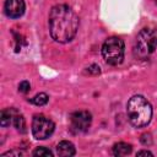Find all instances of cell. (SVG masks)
Listing matches in <instances>:
<instances>
[{"mask_svg": "<svg viewBox=\"0 0 157 157\" xmlns=\"http://www.w3.org/2000/svg\"><path fill=\"white\" fill-rule=\"evenodd\" d=\"M78 29V17L74 10L65 5H55L49 12V32L58 43H67L74 39Z\"/></svg>", "mask_w": 157, "mask_h": 157, "instance_id": "cell-1", "label": "cell"}, {"mask_svg": "<svg viewBox=\"0 0 157 157\" xmlns=\"http://www.w3.org/2000/svg\"><path fill=\"white\" fill-rule=\"evenodd\" d=\"M126 114H128L129 121L134 126L142 128L151 121L152 107L144 96L136 94L129 99L126 104Z\"/></svg>", "mask_w": 157, "mask_h": 157, "instance_id": "cell-2", "label": "cell"}, {"mask_svg": "<svg viewBox=\"0 0 157 157\" xmlns=\"http://www.w3.org/2000/svg\"><path fill=\"white\" fill-rule=\"evenodd\" d=\"M157 49V29L144 28L139 32L135 42L134 53L140 60L148 59Z\"/></svg>", "mask_w": 157, "mask_h": 157, "instance_id": "cell-3", "label": "cell"}, {"mask_svg": "<svg viewBox=\"0 0 157 157\" xmlns=\"http://www.w3.org/2000/svg\"><path fill=\"white\" fill-rule=\"evenodd\" d=\"M125 45L123 39L118 37H109L104 40L102 45V55L107 64L109 65H118L124 59Z\"/></svg>", "mask_w": 157, "mask_h": 157, "instance_id": "cell-4", "label": "cell"}, {"mask_svg": "<svg viewBox=\"0 0 157 157\" xmlns=\"http://www.w3.org/2000/svg\"><path fill=\"white\" fill-rule=\"evenodd\" d=\"M54 123L43 114H36L32 119V134L37 140H45L54 131Z\"/></svg>", "mask_w": 157, "mask_h": 157, "instance_id": "cell-5", "label": "cell"}, {"mask_svg": "<svg viewBox=\"0 0 157 157\" xmlns=\"http://www.w3.org/2000/svg\"><path fill=\"white\" fill-rule=\"evenodd\" d=\"M92 123V115L87 110H77L74 112L70 117V124L71 130L75 134L78 132H86Z\"/></svg>", "mask_w": 157, "mask_h": 157, "instance_id": "cell-6", "label": "cell"}, {"mask_svg": "<svg viewBox=\"0 0 157 157\" xmlns=\"http://www.w3.org/2000/svg\"><path fill=\"white\" fill-rule=\"evenodd\" d=\"M25 1L23 0H5L4 10L7 17L18 18L25 13Z\"/></svg>", "mask_w": 157, "mask_h": 157, "instance_id": "cell-7", "label": "cell"}, {"mask_svg": "<svg viewBox=\"0 0 157 157\" xmlns=\"http://www.w3.org/2000/svg\"><path fill=\"white\" fill-rule=\"evenodd\" d=\"M18 110L15 109V108H6V109H2L1 110V114H0V124L2 128H7L10 125H13V121H15V118L17 115Z\"/></svg>", "mask_w": 157, "mask_h": 157, "instance_id": "cell-8", "label": "cell"}, {"mask_svg": "<svg viewBox=\"0 0 157 157\" xmlns=\"http://www.w3.org/2000/svg\"><path fill=\"white\" fill-rule=\"evenodd\" d=\"M56 153L59 156H63V157H70V156H74L76 153V151H75V147H74L72 142L61 141L56 146Z\"/></svg>", "mask_w": 157, "mask_h": 157, "instance_id": "cell-9", "label": "cell"}, {"mask_svg": "<svg viewBox=\"0 0 157 157\" xmlns=\"http://www.w3.org/2000/svg\"><path fill=\"white\" fill-rule=\"evenodd\" d=\"M131 145L126 142H118L113 146V155L114 156H126L131 153Z\"/></svg>", "mask_w": 157, "mask_h": 157, "instance_id": "cell-10", "label": "cell"}, {"mask_svg": "<svg viewBox=\"0 0 157 157\" xmlns=\"http://www.w3.org/2000/svg\"><path fill=\"white\" fill-rule=\"evenodd\" d=\"M48 99H49L48 94L42 92V93L36 94L33 98H31V99H29V102H31V103H33V104H36V105H44V104H47V103H48Z\"/></svg>", "mask_w": 157, "mask_h": 157, "instance_id": "cell-11", "label": "cell"}, {"mask_svg": "<svg viewBox=\"0 0 157 157\" xmlns=\"http://www.w3.org/2000/svg\"><path fill=\"white\" fill-rule=\"evenodd\" d=\"M13 126H15L18 131H21V132H26V121H25L23 115H22L20 112L17 113V115H16V118H15Z\"/></svg>", "mask_w": 157, "mask_h": 157, "instance_id": "cell-12", "label": "cell"}, {"mask_svg": "<svg viewBox=\"0 0 157 157\" xmlns=\"http://www.w3.org/2000/svg\"><path fill=\"white\" fill-rule=\"evenodd\" d=\"M33 156H49V157H52L53 156V152L49 150V148H47V147H38V148H36L34 151H33Z\"/></svg>", "mask_w": 157, "mask_h": 157, "instance_id": "cell-13", "label": "cell"}, {"mask_svg": "<svg viewBox=\"0 0 157 157\" xmlns=\"http://www.w3.org/2000/svg\"><path fill=\"white\" fill-rule=\"evenodd\" d=\"M29 88H31V85H29L28 81H22V82H20V85H18V91H20L21 93H27V92L29 91Z\"/></svg>", "mask_w": 157, "mask_h": 157, "instance_id": "cell-14", "label": "cell"}, {"mask_svg": "<svg viewBox=\"0 0 157 157\" xmlns=\"http://www.w3.org/2000/svg\"><path fill=\"white\" fill-rule=\"evenodd\" d=\"M88 70H87V72L88 74H91V72H93V74H99V66L98 65H91L90 67H87Z\"/></svg>", "mask_w": 157, "mask_h": 157, "instance_id": "cell-15", "label": "cell"}, {"mask_svg": "<svg viewBox=\"0 0 157 157\" xmlns=\"http://www.w3.org/2000/svg\"><path fill=\"white\" fill-rule=\"evenodd\" d=\"M22 152L21 151H9V152H5L2 156H21Z\"/></svg>", "mask_w": 157, "mask_h": 157, "instance_id": "cell-16", "label": "cell"}, {"mask_svg": "<svg viewBox=\"0 0 157 157\" xmlns=\"http://www.w3.org/2000/svg\"><path fill=\"white\" fill-rule=\"evenodd\" d=\"M136 156H152V152H150L147 150H141L136 153Z\"/></svg>", "mask_w": 157, "mask_h": 157, "instance_id": "cell-17", "label": "cell"}, {"mask_svg": "<svg viewBox=\"0 0 157 157\" xmlns=\"http://www.w3.org/2000/svg\"><path fill=\"white\" fill-rule=\"evenodd\" d=\"M155 1H156V4H157V0H155Z\"/></svg>", "mask_w": 157, "mask_h": 157, "instance_id": "cell-18", "label": "cell"}]
</instances>
